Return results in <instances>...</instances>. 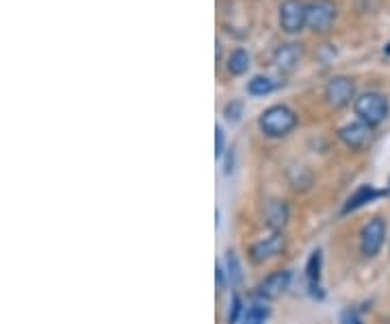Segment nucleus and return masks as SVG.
I'll use <instances>...</instances> for the list:
<instances>
[{
  "mask_svg": "<svg viewBox=\"0 0 390 324\" xmlns=\"http://www.w3.org/2000/svg\"><path fill=\"white\" fill-rule=\"evenodd\" d=\"M241 311H243L241 296H237V294H234V298H232V311H230V315H228V324H237V322H239V318H241Z\"/></svg>",
  "mask_w": 390,
  "mask_h": 324,
  "instance_id": "6ab92c4d",
  "label": "nucleus"
},
{
  "mask_svg": "<svg viewBox=\"0 0 390 324\" xmlns=\"http://www.w3.org/2000/svg\"><path fill=\"white\" fill-rule=\"evenodd\" d=\"M226 276H228L230 283H234V286H237V283H241V278H243L241 263H239V259H237V255L232 251L226 253Z\"/></svg>",
  "mask_w": 390,
  "mask_h": 324,
  "instance_id": "f3484780",
  "label": "nucleus"
},
{
  "mask_svg": "<svg viewBox=\"0 0 390 324\" xmlns=\"http://www.w3.org/2000/svg\"><path fill=\"white\" fill-rule=\"evenodd\" d=\"M338 137L340 142L352 148V150H362L371 144L373 140V127H369L367 122H362V120H358V122H350L338 129Z\"/></svg>",
  "mask_w": 390,
  "mask_h": 324,
  "instance_id": "0eeeda50",
  "label": "nucleus"
},
{
  "mask_svg": "<svg viewBox=\"0 0 390 324\" xmlns=\"http://www.w3.org/2000/svg\"><path fill=\"white\" fill-rule=\"evenodd\" d=\"M269 318V307L263 303H254L241 318V324H265Z\"/></svg>",
  "mask_w": 390,
  "mask_h": 324,
  "instance_id": "dca6fc26",
  "label": "nucleus"
},
{
  "mask_svg": "<svg viewBox=\"0 0 390 324\" xmlns=\"http://www.w3.org/2000/svg\"><path fill=\"white\" fill-rule=\"evenodd\" d=\"M384 53H386V55H390V44H388V46L384 48Z\"/></svg>",
  "mask_w": 390,
  "mask_h": 324,
  "instance_id": "5701e85b",
  "label": "nucleus"
},
{
  "mask_svg": "<svg viewBox=\"0 0 390 324\" xmlns=\"http://www.w3.org/2000/svg\"><path fill=\"white\" fill-rule=\"evenodd\" d=\"M325 98L330 103V107L334 109H342L352 100H356V85L350 76H334L327 80L325 85Z\"/></svg>",
  "mask_w": 390,
  "mask_h": 324,
  "instance_id": "39448f33",
  "label": "nucleus"
},
{
  "mask_svg": "<svg viewBox=\"0 0 390 324\" xmlns=\"http://www.w3.org/2000/svg\"><path fill=\"white\" fill-rule=\"evenodd\" d=\"M224 146H226L224 129H222V127H217V129H215V155H217V157H222V155H224V150H226Z\"/></svg>",
  "mask_w": 390,
  "mask_h": 324,
  "instance_id": "aec40b11",
  "label": "nucleus"
},
{
  "mask_svg": "<svg viewBox=\"0 0 390 324\" xmlns=\"http://www.w3.org/2000/svg\"><path fill=\"white\" fill-rule=\"evenodd\" d=\"M306 16H308V3H303V0H284L278 14L280 28L286 35H297L308 26Z\"/></svg>",
  "mask_w": 390,
  "mask_h": 324,
  "instance_id": "7ed1b4c3",
  "label": "nucleus"
},
{
  "mask_svg": "<svg viewBox=\"0 0 390 324\" xmlns=\"http://www.w3.org/2000/svg\"><path fill=\"white\" fill-rule=\"evenodd\" d=\"M258 127L267 137H286L297 127V115L286 105H273L258 117Z\"/></svg>",
  "mask_w": 390,
  "mask_h": 324,
  "instance_id": "f257e3e1",
  "label": "nucleus"
},
{
  "mask_svg": "<svg viewBox=\"0 0 390 324\" xmlns=\"http://www.w3.org/2000/svg\"><path fill=\"white\" fill-rule=\"evenodd\" d=\"M386 239V220L384 218H373L364 224L360 233V249L364 257H375Z\"/></svg>",
  "mask_w": 390,
  "mask_h": 324,
  "instance_id": "423d86ee",
  "label": "nucleus"
},
{
  "mask_svg": "<svg viewBox=\"0 0 390 324\" xmlns=\"http://www.w3.org/2000/svg\"><path fill=\"white\" fill-rule=\"evenodd\" d=\"M249 63H251L249 53H247L245 48H237V51H232V53H230L226 68H228V72H230V74L241 76V74H245V72L249 70Z\"/></svg>",
  "mask_w": 390,
  "mask_h": 324,
  "instance_id": "ddd939ff",
  "label": "nucleus"
},
{
  "mask_svg": "<svg viewBox=\"0 0 390 324\" xmlns=\"http://www.w3.org/2000/svg\"><path fill=\"white\" fill-rule=\"evenodd\" d=\"M336 3L334 0H313L308 3V16L306 24L313 33H327L336 20Z\"/></svg>",
  "mask_w": 390,
  "mask_h": 324,
  "instance_id": "20e7f679",
  "label": "nucleus"
},
{
  "mask_svg": "<svg viewBox=\"0 0 390 324\" xmlns=\"http://www.w3.org/2000/svg\"><path fill=\"white\" fill-rule=\"evenodd\" d=\"M224 278H226V270L222 268V263H217V290H224Z\"/></svg>",
  "mask_w": 390,
  "mask_h": 324,
  "instance_id": "4be33fe9",
  "label": "nucleus"
},
{
  "mask_svg": "<svg viewBox=\"0 0 390 324\" xmlns=\"http://www.w3.org/2000/svg\"><path fill=\"white\" fill-rule=\"evenodd\" d=\"M286 249V237L284 233H273L271 237L263 239V241H258V244H254L249 249V257L254 263H263L267 259H273L278 255H282Z\"/></svg>",
  "mask_w": 390,
  "mask_h": 324,
  "instance_id": "6e6552de",
  "label": "nucleus"
},
{
  "mask_svg": "<svg viewBox=\"0 0 390 324\" xmlns=\"http://www.w3.org/2000/svg\"><path fill=\"white\" fill-rule=\"evenodd\" d=\"M388 189H390V181H388Z\"/></svg>",
  "mask_w": 390,
  "mask_h": 324,
  "instance_id": "b1692460",
  "label": "nucleus"
},
{
  "mask_svg": "<svg viewBox=\"0 0 390 324\" xmlns=\"http://www.w3.org/2000/svg\"><path fill=\"white\" fill-rule=\"evenodd\" d=\"M321 251H315L306 263V278H308V286L313 290V294H317L315 290H319V281H321Z\"/></svg>",
  "mask_w": 390,
  "mask_h": 324,
  "instance_id": "4468645a",
  "label": "nucleus"
},
{
  "mask_svg": "<svg viewBox=\"0 0 390 324\" xmlns=\"http://www.w3.org/2000/svg\"><path fill=\"white\" fill-rule=\"evenodd\" d=\"M386 194H388L386 189H377V187H373V185H360V187L350 196V200L345 202L342 214L356 211V209L364 207L367 202H373V200H377V198H381V196H386Z\"/></svg>",
  "mask_w": 390,
  "mask_h": 324,
  "instance_id": "9b49d317",
  "label": "nucleus"
},
{
  "mask_svg": "<svg viewBox=\"0 0 390 324\" xmlns=\"http://www.w3.org/2000/svg\"><path fill=\"white\" fill-rule=\"evenodd\" d=\"M265 220L267 226L273 229V233H282V229L288 222V207L284 200H269L265 207Z\"/></svg>",
  "mask_w": 390,
  "mask_h": 324,
  "instance_id": "f8f14e48",
  "label": "nucleus"
},
{
  "mask_svg": "<svg viewBox=\"0 0 390 324\" xmlns=\"http://www.w3.org/2000/svg\"><path fill=\"white\" fill-rule=\"evenodd\" d=\"M276 88H278V85H276V80H273V78H269V76H254V78L249 80V85H247V92H249L251 96H267V94H271Z\"/></svg>",
  "mask_w": 390,
  "mask_h": 324,
  "instance_id": "2eb2a0df",
  "label": "nucleus"
},
{
  "mask_svg": "<svg viewBox=\"0 0 390 324\" xmlns=\"http://www.w3.org/2000/svg\"><path fill=\"white\" fill-rule=\"evenodd\" d=\"M288 283H291V272L288 270L273 272L258 286V296L265 298V301H276L288 290Z\"/></svg>",
  "mask_w": 390,
  "mask_h": 324,
  "instance_id": "9d476101",
  "label": "nucleus"
},
{
  "mask_svg": "<svg viewBox=\"0 0 390 324\" xmlns=\"http://www.w3.org/2000/svg\"><path fill=\"white\" fill-rule=\"evenodd\" d=\"M340 324H362V320L354 309H345L340 313Z\"/></svg>",
  "mask_w": 390,
  "mask_h": 324,
  "instance_id": "412c9836",
  "label": "nucleus"
},
{
  "mask_svg": "<svg viewBox=\"0 0 390 324\" xmlns=\"http://www.w3.org/2000/svg\"><path fill=\"white\" fill-rule=\"evenodd\" d=\"M354 111H356V115L362 120V122H367L369 127H377L388 117L390 103L379 92H367V94H360L354 100Z\"/></svg>",
  "mask_w": 390,
  "mask_h": 324,
  "instance_id": "f03ea898",
  "label": "nucleus"
},
{
  "mask_svg": "<svg viewBox=\"0 0 390 324\" xmlns=\"http://www.w3.org/2000/svg\"><path fill=\"white\" fill-rule=\"evenodd\" d=\"M303 57V48L301 44L297 42H286V44H280L273 53V63L276 68L282 72V74H291L297 70L299 61Z\"/></svg>",
  "mask_w": 390,
  "mask_h": 324,
  "instance_id": "1a4fd4ad",
  "label": "nucleus"
},
{
  "mask_svg": "<svg viewBox=\"0 0 390 324\" xmlns=\"http://www.w3.org/2000/svg\"><path fill=\"white\" fill-rule=\"evenodd\" d=\"M224 115H226L228 122H239L241 115H243V103L241 100H230L224 107Z\"/></svg>",
  "mask_w": 390,
  "mask_h": 324,
  "instance_id": "a211bd4d",
  "label": "nucleus"
}]
</instances>
